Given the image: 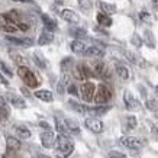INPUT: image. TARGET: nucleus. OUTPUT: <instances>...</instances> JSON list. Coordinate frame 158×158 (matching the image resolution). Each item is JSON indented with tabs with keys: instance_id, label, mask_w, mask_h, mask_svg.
Masks as SVG:
<instances>
[{
	"instance_id": "1",
	"label": "nucleus",
	"mask_w": 158,
	"mask_h": 158,
	"mask_svg": "<svg viewBox=\"0 0 158 158\" xmlns=\"http://www.w3.org/2000/svg\"><path fill=\"white\" fill-rule=\"evenodd\" d=\"M74 151L73 141L65 135H58L55 139V155L57 158H68Z\"/></svg>"
},
{
	"instance_id": "2",
	"label": "nucleus",
	"mask_w": 158,
	"mask_h": 158,
	"mask_svg": "<svg viewBox=\"0 0 158 158\" xmlns=\"http://www.w3.org/2000/svg\"><path fill=\"white\" fill-rule=\"evenodd\" d=\"M18 74H19V77L22 78V80H23L25 84H26L28 87H32V89H35V87L39 84L36 76H35L34 73L31 71V70H29L26 65L18 68Z\"/></svg>"
},
{
	"instance_id": "3",
	"label": "nucleus",
	"mask_w": 158,
	"mask_h": 158,
	"mask_svg": "<svg viewBox=\"0 0 158 158\" xmlns=\"http://www.w3.org/2000/svg\"><path fill=\"white\" fill-rule=\"evenodd\" d=\"M80 96L84 102H91L94 100V96H96V86L94 83L91 81H86L80 86Z\"/></svg>"
},
{
	"instance_id": "4",
	"label": "nucleus",
	"mask_w": 158,
	"mask_h": 158,
	"mask_svg": "<svg viewBox=\"0 0 158 158\" xmlns=\"http://www.w3.org/2000/svg\"><path fill=\"white\" fill-rule=\"evenodd\" d=\"M110 97H112V91L109 90L107 86L100 84V86L97 87L96 96H94V102H96L97 105H106L110 100Z\"/></svg>"
},
{
	"instance_id": "5",
	"label": "nucleus",
	"mask_w": 158,
	"mask_h": 158,
	"mask_svg": "<svg viewBox=\"0 0 158 158\" xmlns=\"http://www.w3.org/2000/svg\"><path fill=\"white\" fill-rule=\"evenodd\" d=\"M119 142L129 149H139L144 147V142L139 138H135V136H122L119 139Z\"/></svg>"
},
{
	"instance_id": "6",
	"label": "nucleus",
	"mask_w": 158,
	"mask_h": 158,
	"mask_svg": "<svg viewBox=\"0 0 158 158\" xmlns=\"http://www.w3.org/2000/svg\"><path fill=\"white\" fill-rule=\"evenodd\" d=\"M84 126H86L89 131H91V132H94V134H100V132H103V122L102 120H99L97 118H87L86 120H84Z\"/></svg>"
},
{
	"instance_id": "7",
	"label": "nucleus",
	"mask_w": 158,
	"mask_h": 158,
	"mask_svg": "<svg viewBox=\"0 0 158 158\" xmlns=\"http://www.w3.org/2000/svg\"><path fill=\"white\" fill-rule=\"evenodd\" d=\"M123 100H125V105H126V109L128 110H139L141 109V103L131 94V91H128V90L125 91Z\"/></svg>"
},
{
	"instance_id": "8",
	"label": "nucleus",
	"mask_w": 158,
	"mask_h": 158,
	"mask_svg": "<svg viewBox=\"0 0 158 158\" xmlns=\"http://www.w3.org/2000/svg\"><path fill=\"white\" fill-rule=\"evenodd\" d=\"M61 18L65 20V22L73 23V25H77L80 22V16L71 9H62L61 10Z\"/></svg>"
},
{
	"instance_id": "9",
	"label": "nucleus",
	"mask_w": 158,
	"mask_h": 158,
	"mask_svg": "<svg viewBox=\"0 0 158 158\" xmlns=\"http://www.w3.org/2000/svg\"><path fill=\"white\" fill-rule=\"evenodd\" d=\"M41 142H42L44 148H52L55 145V136H54L52 131H45L41 134Z\"/></svg>"
},
{
	"instance_id": "10",
	"label": "nucleus",
	"mask_w": 158,
	"mask_h": 158,
	"mask_svg": "<svg viewBox=\"0 0 158 158\" xmlns=\"http://www.w3.org/2000/svg\"><path fill=\"white\" fill-rule=\"evenodd\" d=\"M74 76H76L78 80H86L87 77L93 76V73L89 70V67H87V65H84V64H78V65H76Z\"/></svg>"
},
{
	"instance_id": "11",
	"label": "nucleus",
	"mask_w": 158,
	"mask_h": 158,
	"mask_svg": "<svg viewBox=\"0 0 158 158\" xmlns=\"http://www.w3.org/2000/svg\"><path fill=\"white\" fill-rule=\"evenodd\" d=\"M22 144H20V141L18 138H15V136H7L6 138V148L9 152H16V151H19Z\"/></svg>"
},
{
	"instance_id": "12",
	"label": "nucleus",
	"mask_w": 158,
	"mask_h": 158,
	"mask_svg": "<svg viewBox=\"0 0 158 158\" xmlns=\"http://www.w3.org/2000/svg\"><path fill=\"white\" fill-rule=\"evenodd\" d=\"M70 48H71L73 52H76V54H84L86 52V49H87V47L84 45L83 41H80V39H74V41L70 44Z\"/></svg>"
},
{
	"instance_id": "13",
	"label": "nucleus",
	"mask_w": 158,
	"mask_h": 158,
	"mask_svg": "<svg viewBox=\"0 0 158 158\" xmlns=\"http://www.w3.org/2000/svg\"><path fill=\"white\" fill-rule=\"evenodd\" d=\"M54 41V35L51 31H44L42 34L39 35V38H38V44L39 45H48V44H51Z\"/></svg>"
},
{
	"instance_id": "14",
	"label": "nucleus",
	"mask_w": 158,
	"mask_h": 158,
	"mask_svg": "<svg viewBox=\"0 0 158 158\" xmlns=\"http://www.w3.org/2000/svg\"><path fill=\"white\" fill-rule=\"evenodd\" d=\"M99 7H100L102 13L107 15V16L116 13V6L115 5H110V3H106V2H102V0H99Z\"/></svg>"
},
{
	"instance_id": "15",
	"label": "nucleus",
	"mask_w": 158,
	"mask_h": 158,
	"mask_svg": "<svg viewBox=\"0 0 158 158\" xmlns=\"http://www.w3.org/2000/svg\"><path fill=\"white\" fill-rule=\"evenodd\" d=\"M107 110H109L107 106H96V107H87V113H90L91 118H97L100 115H105Z\"/></svg>"
},
{
	"instance_id": "16",
	"label": "nucleus",
	"mask_w": 158,
	"mask_h": 158,
	"mask_svg": "<svg viewBox=\"0 0 158 158\" xmlns=\"http://www.w3.org/2000/svg\"><path fill=\"white\" fill-rule=\"evenodd\" d=\"M35 97L42 102H52L54 100L52 93L49 90H36L35 91Z\"/></svg>"
},
{
	"instance_id": "17",
	"label": "nucleus",
	"mask_w": 158,
	"mask_h": 158,
	"mask_svg": "<svg viewBox=\"0 0 158 158\" xmlns=\"http://www.w3.org/2000/svg\"><path fill=\"white\" fill-rule=\"evenodd\" d=\"M9 102L16 109H23V107H26V102H25L22 97L16 96V94H9Z\"/></svg>"
},
{
	"instance_id": "18",
	"label": "nucleus",
	"mask_w": 158,
	"mask_h": 158,
	"mask_svg": "<svg viewBox=\"0 0 158 158\" xmlns=\"http://www.w3.org/2000/svg\"><path fill=\"white\" fill-rule=\"evenodd\" d=\"M87 57H94V58H102L105 55V51L99 47H89L86 49V52H84Z\"/></svg>"
},
{
	"instance_id": "19",
	"label": "nucleus",
	"mask_w": 158,
	"mask_h": 158,
	"mask_svg": "<svg viewBox=\"0 0 158 158\" xmlns=\"http://www.w3.org/2000/svg\"><path fill=\"white\" fill-rule=\"evenodd\" d=\"M55 128H57L58 134L60 135H68V128H67V123H65V120H61L60 118H55Z\"/></svg>"
},
{
	"instance_id": "20",
	"label": "nucleus",
	"mask_w": 158,
	"mask_h": 158,
	"mask_svg": "<svg viewBox=\"0 0 158 158\" xmlns=\"http://www.w3.org/2000/svg\"><path fill=\"white\" fill-rule=\"evenodd\" d=\"M70 84H71V83H70V76H67V74H65V76L62 77L60 81H58V84H57V91L60 93V94H62V93L65 91V87H68Z\"/></svg>"
},
{
	"instance_id": "21",
	"label": "nucleus",
	"mask_w": 158,
	"mask_h": 158,
	"mask_svg": "<svg viewBox=\"0 0 158 158\" xmlns=\"http://www.w3.org/2000/svg\"><path fill=\"white\" fill-rule=\"evenodd\" d=\"M97 22H99V25H102V26H105V28H109V26H112V19H110V16H107V15L105 13H99L96 16Z\"/></svg>"
},
{
	"instance_id": "22",
	"label": "nucleus",
	"mask_w": 158,
	"mask_h": 158,
	"mask_svg": "<svg viewBox=\"0 0 158 158\" xmlns=\"http://www.w3.org/2000/svg\"><path fill=\"white\" fill-rule=\"evenodd\" d=\"M42 22L44 25L47 26V31H54V29H57V22L48 16V15H42Z\"/></svg>"
},
{
	"instance_id": "23",
	"label": "nucleus",
	"mask_w": 158,
	"mask_h": 158,
	"mask_svg": "<svg viewBox=\"0 0 158 158\" xmlns=\"http://www.w3.org/2000/svg\"><path fill=\"white\" fill-rule=\"evenodd\" d=\"M7 41H10V42H15V44H18V45H23V47H31V45H34V41H32L31 38L18 39V38H12V36H7Z\"/></svg>"
},
{
	"instance_id": "24",
	"label": "nucleus",
	"mask_w": 158,
	"mask_h": 158,
	"mask_svg": "<svg viewBox=\"0 0 158 158\" xmlns=\"http://www.w3.org/2000/svg\"><path fill=\"white\" fill-rule=\"evenodd\" d=\"M116 73L122 80H128L129 78V70L125 67V65H116Z\"/></svg>"
},
{
	"instance_id": "25",
	"label": "nucleus",
	"mask_w": 158,
	"mask_h": 158,
	"mask_svg": "<svg viewBox=\"0 0 158 158\" xmlns=\"http://www.w3.org/2000/svg\"><path fill=\"white\" fill-rule=\"evenodd\" d=\"M16 134L19 135L22 139H29L31 138V131L25 126H16Z\"/></svg>"
},
{
	"instance_id": "26",
	"label": "nucleus",
	"mask_w": 158,
	"mask_h": 158,
	"mask_svg": "<svg viewBox=\"0 0 158 158\" xmlns=\"http://www.w3.org/2000/svg\"><path fill=\"white\" fill-rule=\"evenodd\" d=\"M6 22H3V23L0 25V28L3 29V31H6V32H15V31H18V26H15L16 23H13V22H10V20L5 19Z\"/></svg>"
},
{
	"instance_id": "27",
	"label": "nucleus",
	"mask_w": 158,
	"mask_h": 158,
	"mask_svg": "<svg viewBox=\"0 0 158 158\" xmlns=\"http://www.w3.org/2000/svg\"><path fill=\"white\" fill-rule=\"evenodd\" d=\"M65 123H67V128L71 134H76V135L80 134V128H78L77 122H74V120H71V119H65Z\"/></svg>"
},
{
	"instance_id": "28",
	"label": "nucleus",
	"mask_w": 158,
	"mask_h": 158,
	"mask_svg": "<svg viewBox=\"0 0 158 158\" xmlns=\"http://www.w3.org/2000/svg\"><path fill=\"white\" fill-rule=\"evenodd\" d=\"M70 34L73 35V36H76V38H86L87 36V32L86 29H81V28H73L70 29Z\"/></svg>"
},
{
	"instance_id": "29",
	"label": "nucleus",
	"mask_w": 158,
	"mask_h": 158,
	"mask_svg": "<svg viewBox=\"0 0 158 158\" xmlns=\"http://www.w3.org/2000/svg\"><path fill=\"white\" fill-rule=\"evenodd\" d=\"M34 58H35V64H36L39 68H45V67H47V61L44 60V57H42V54H41V52H38V51H36V52L34 54Z\"/></svg>"
},
{
	"instance_id": "30",
	"label": "nucleus",
	"mask_w": 158,
	"mask_h": 158,
	"mask_svg": "<svg viewBox=\"0 0 158 158\" xmlns=\"http://www.w3.org/2000/svg\"><path fill=\"white\" fill-rule=\"evenodd\" d=\"M68 105L71 106V107L76 110V112H78V113H87V107H86V106L80 105V103H77V102L70 100V102H68Z\"/></svg>"
},
{
	"instance_id": "31",
	"label": "nucleus",
	"mask_w": 158,
	"mask_h": 158,
	"mask_svg": "<svg viewBox=\"0 0 158 158\" xmlns=\"http://www.w3.org/2000/svg\"><path fill=\"white\" fill-rule=\"evenodd\" d=\"M71 67H73V60L71 58H64L62 60V62H61V70L64 73H67V71H70L71 70Z\"/></svg>"
},
{
	"instance_id": "32",
	"label": "nucleus",
	"mask_w": 158,
	"mask_h": 158,
	"mask_svg": "<svg viewBox=\"0 0 158 158\" xmlns=\"http://www.w3.org/2000/svg\"><path fill=\"white\" fill-rule=\"evenodd\" d=\"M77 2H78V5H80V7L83 10H90L93 7V2L94 0H77Z\"/></svg>"
},
{
	"instance_id": "33",
	"label": "nucleus",
	"mask_w": 158,
	"mask_h": 158,
	"mask_svg": "<svg viewBox=\"0 0 158 158\" xmlns=\"http://www.w3.org/2000/svg\"><path fill=\"white\" fill-rule=\"evenodd\" d=\"M145 106H147V109L151 110V112H158V102H157V100H152V99H149V100H147Z\"/></svg>"
},
{
	"instance_id": "34",
	"label": "nucleus",
	"mask_w": 158,
	"mask_h": 158,
	"mask_svg": "<svg viewBox=\"0 0 158 158\" xmlns=\"http://www.w3.org/2000/svg\"><path fill=\"white\" fill-rule=\"evenodd\" d=\"M136 125H138V122H136V118H135V116H128V118H126V126H128L129 129H135Z\"/></svg>"
},
{
	"instance_id": "35",
	"label": "nucleus",
	"mask_w": 158,
	"mask_h": 158,
	"mask_svg": "<svg viewBox=\"0 0 158 158\" xmlns=\"http://www.w3.org/2000/svg\"><path fill=\"white\" fill-rule=\"evenodd\" d=\"M0 71L3 73V74H6L7 77H12V76H13L12 70H10V68L6 65V62H3V61H0Z\"/></svg>"
},
{
	"instance_id": "36",
	"label": "nucleus",
	"mask_w": 158,
	"mask_h": 158,
	"mask_svg": "<svg viewBox=\"0 0 158 158\" xmlns=\"http://www.w3.org/2000/svg\"><path fill=\"white\" fill-rule=\"evenodd\" d=\"M94 73H96V76H105V65H103V62H96Z\"/></svg>"
},
{
	"instance_id": "37",
	"label": "nucleus",
	"mask_w": 158,
	"mask_h": 158,
	"mask_svg": "<svg viewBox=\"0 0 158 158\" xmlns=\"http://www.w3.org/2000/svg\"><path fill=\"white\" fill-rule=\"evenodd\" d=\"M145 42L148 47L154 48V39H152V34H151V31H145Z\"/></svg>"
},
{
	"instance_id": "38",
	"label": "nucleus",
	"mask_w": 158,
	"mask_h": 158,
	"mask_svg": "<svg viewBox=\"0 0 158 158\" xmlns=\"http://www.w3.org/2000/svg\"><path fill=\"white\" fill-rule=\"evenodd\" d=\"M109 158H126V155L122 152H118V151H110Z\"/></svg>"
},
{
	"instance_id": "39",
	"label": "nucleus",
	"mask_w": 158,
	"mask_h": 158,
	"mask_svg": "<svg viewBox=\"0 0 158 158\" xmlns=\"http://www.w3.org/2000/svg\"><path fill=\"white\" fill-rule=\"evenodd\" d=\"M67 91L70 94H73V96H78V90H77V87L74 86V84H70V86L67 87Z\"/></svg>"
},
{
	"instance_id": "40",
	"label": "nucleus",
	"mask_w": 158,
	"mask_h": 158,
	"mask_svg": "<svg viewBox=\"0 0 158 158\" xmlns=\"http://www.w3.org/2000/svg\"><path fill=\"white\" fill-rule=\"evenodd\" d=\"M139 19L144 20V22H149V20H151V16H149L148 12H141V13H139Z\"/></svg>"
},
{
	"instance_id": "41",
	"label": "nucleus",
	"mask_w": 158,
	"mask_h": 158,
	"mask_svg": "<svg viewBox=\"0 0 158 158\" xmlns=\"http://www.w3.org/2000/svg\"><path fill=\"white\" fill-rule=\"evenodd\" d=\"M12 57L15 58V61L18 62V64H20V67H23V64L26 62V61L23 60V57H20V55H16V54H15V55H12Z\"/></svg>"
},
{
	"instance_id": "42",
	"label": "nucleus",
	"mask_w": 158,
	"mask_h": 158,
	"mask_svg": "<svg viewBox=\"0 0 158 158\" xmlns=\"http://www.w3.org/2000/svg\"><path fill=\"white\" fill-rule=\"evenodd\" d=\"M132 44H134V45H136V47H141V44H142V41L139 39L138 35H134V36H132Z\"/></svg>"
},
{
	"instance_id": "43",
	"label": "nucleus",
	"mask_w": 158,
	"mask_h": 158,
	"mask_svg": "<svg viewBox=\"0 0 158 158\" xmlns=\"http://www.w3.org/2000/svg\"><path fill=\"white\" fill-rule=\"evenodd\" d=\"M18 25V29H20V31H28L29 29V23H23V22H19Z\"/></svg>"
},
{
	"instance_id": "44",
	"label": "nucleus",
	"mask_w": 158,
	"mask_h": 158,
	"mask_svg": "<svg viewBox=\"0 0 158 158\" xmlns=\"http://www.w3.org/2000/svg\"><path fill=\"white\" fill-rule=\"evenodd\" d=\"M3 109H7V106H6V99L0 96V110H3Z\"/></svg>"
},
{
	"instance_id": "45",
	"label": "nucleus",
	"mask_w": 158,
	"mask_h": 158,
	"mask_svg": "<svg viewBox=\"0 0 158 158\" xmlns=\"http://www.w3.org/2000/svg\"><path fill=\"white\" fill-rule=\"evenodd\" d=\"M151 132H152V135L155 138H158V125H152L151 126Z\"/></svg>"
},
{
	"instance_id": "46",
	"label": "nucleus",
	"mask_w": 158,
	"mask_h": 158,
	"mask_svg": "<svg viewBox=\"0 0 158 158\" xmlns=\"http://www.w3.org/2000/svg\"><path fill=\"white\" fill-rule=\"evenodd\" d=\"M0 83H2V84H5V86H7V84H9V81L6 80L5 77H3V74H2V73H0Z\"/></svg>"
},
{
	"instance_id": "47",
	"label": "nucleus",
	"mask_w": 158,
	"mask_h": 158,
	"mask_svg": "<svg viewBox=\"0 0 158 158\" xmlns=\"http://www.w3.org/2000/svg\"><path fill=\"white\" fill-rule=\"evenodd\" d=\"M34 158H51V157H48V155H44V154H36Z\"/></svg>"
},
{
	"instance_id": "48",
	"label": "nucleus",
	"mask_w": 158,
	"mask_h": 158,
	"mask_svg": "<svg viewBox=\"0 0 158 158\" xmlns=\"http://www.w3.org/2000/svg\"><path fill=\"white\" fill-rule=\"evenodd\" d=\"M41 126H42V128H45L47 131H51V129H49V125L45 123V122H41Z\"/></svg>"
},
{
	"instance_id": "49",
	"label": "nucleus",
	"mask_w": 158,
	"mask_h": 158,
	"mask_svg": "<svg viewBox=\"0 0 158 158\" xmlns=\"http://www.w3.org/2000/svg\"><path fill=\"white\" fill-rule=\"evenodd\" d=\"M13 2H20V3H31L32 0H13Z\"/></svg>"
},
{
	"instance_id": "50",
	"label": "nucleus",
	"mask_w": 158,
	"mask_h": 158,
	"mask_svg": "<svg viewBox=\"0 0 158 158\" xmlns=\"http://www.w3.org/2000/svg\"><path fill=\"white\" fill-rule=\"evenodd\" d=\"M155 93H157V96H158V86L155 87Z\"/></svg>"
},
{
	"instance_id": "51",
	"label": "nucleus",
	"mask_w": 158,
	"mask_h": 158,
	"mask_svg": "<svg viewBox=\"0 0 158 158\" xmlns=\"http://www.w3.org/2000/svg\"><path fill=\"white\" fill-rule=\"evenodd\" d=\"M157 116H158V113H157Z\"/></svg>"
}]
</instances>
